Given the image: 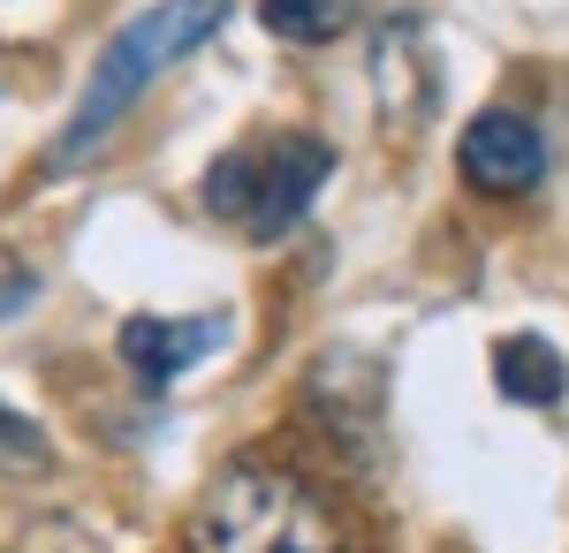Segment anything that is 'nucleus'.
Wrapping results in <instances>:
<instances>
[{"instance_id":"nucleus-8","label":"nucleus","mask_w":569,"mask_h":553,"mask_svg":"<svg viewBox=\"0 0 569 553\" xmlns=\"http://www.w3.org/2000/svg\"><path fill=\"white\" fill-rule=\"evenodd\" d=\"M53 470H61V455H53L46 425L0 402V477H53Z\"/></svg>"},{"instance_id":"nucleus-7","label":"nucleus","mask_w":569,"mask_h":553,"mask_svg":"<svg viewBox=\"0 0 569 553\" xmlns=\"http://www.w3.org/2000/svg\"><path fill=\"white\" fill-rule=\"evenodd\" d=\"M0 553H107V546L61 509H16V501H0Z\"/></svg>"},{"instance_id":"nucleus-3","label":"nucleus","mask_w":569,"mask_h":553,"mask_svg":"<svg viewBox=\"0 0 569 553\" xmlns=\"http://www.w3.org/2000/svg\"><path fill=\"white\" fill-rule=\"evenodd\" d=\"M335 174V152L319 144V137H305V129H289V137H273V144H236V152H220L213 174H206V205H213L220 220H236L243 235H259V243H273V235H289L297 220H305V205L319 198V182Z\"/></svg>"},{"instance_id":"nucleus-2","label":"nucleus","mask_w":569,"mask_h":553,"mask_svg":"<svg viewBox=\"0 0 569 553\" xmlns=\"http://www.w3.org/2000/svg\"><path fill=\"white\" fill-rule=\"evenodd\" d=\"M190 553H342V531L311 477L266 455H236L190 509Z\"/></svg>"},{"instance_id":"nucleus-5","label":"nucleus","mask_w":569,"mask_h":553,"mask_svg":"<svg viewBox=\"0 0 569 553\" xmlns=\"http://www.w3.org/2000/svg\"><path fill=\"white\" fill-rule=\"evenodd\" d=\"M220 341H228V319H160V311H137V319H122V364H130L144 386H168L176 372H190V364H206Z\"/></svg>"},{"instance_id":"nucleus-4","label":"nucleus","mask_w":569,"mask_h":553,"mask_svg":"<svg viewBox=\"0 0 569 553\" xmlns=\"http://www.w3.org/2000/svg\"><path fill=\"white\" fill-rule=\"evenodd\" d=\"M456 168L479 198H531L547 174V137L525 107H486L456 137Z\"/></svg>"},{"instance_id":"nucleus-6","label":"nucleus","mask_w":569,"mask_h":553,"mask_svg":"<svg viewBox=\"0 0 569 553\" xmlns=\"http://www.w3.org/2000/svg\"><path fill=\"white\" fill-rule=\"evenodd\" d=\"M493 386L517 410H555L569 386V364L547 334H509V341H493Z\"/></svg>"},{"instance_id":"nucleus-10","label":"nucleus","mask_w":569,"mask_h":553,"mask_svg":"<svg viewBox=\"0 0 569 553\" xmlns=\"http://www.w3.org/2000/svg\"><path fill=\"white\" fill-rule=\"evenodd\" d=\"M31 303H39V273L16 251H0V326H8L16 311H31Z\"/></svg>"},{"instance_id":"nucleus-9","label":"nucleus","mask_w":569,"mask_h":553,"mask_svg":"<svg viewBox=\"0 0 569 553\" xmlns=\"http://www.w3.org/2000/svg\"><path fill=\"white\" fill-rule=\"evenodd\" d=\"M259 23L289 46H319V39H335L342 16H335V0H259Z\"/></svg>"},{"instance_id":"nucleus-1","label":"nucleus","mask_w":569,"mask_h":553,"mask_svg":"<svg viewBox=\"0 0 569 553\" xmlns=\"http://www.w3.org/2000/svg\"><path fill=\"white\" fill-rule=\"evenodd\" d=\"M220 23H228V0H160V8L130 16V23L107 39V53H99V69H91V84H84V107L53 137V160H46V168L53 174L84 168L91 152L122 129V114L144 99V84H160L182 53H198V46L213 39Z\"/></svg>"}]
</instances>
